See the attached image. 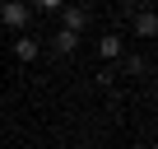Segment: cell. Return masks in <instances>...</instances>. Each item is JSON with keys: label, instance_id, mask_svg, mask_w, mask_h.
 <instances>
[{"label": "cell", "instance_id": "cell-2", "mask_svg": "<svg viewBox=\"0 0 158 149\" xmlns=\"http://www.w3.org/2000/svg\"><path fill=\"white\" fill-rule=\"evenodd\" d=\"M37 56H42V37H33V33H19V37H14V61H19V65H33Z\"/></svg>", "mask_w": 158, "mask_h": 149}, {"label": "cell", "instance_id": "cell-5", "mask_svg": "<svg viewBox=\"0 0 158 149\" xmlns=\"http://www.w3.org/2000/svg\"><path fill=\"white\" fill-rule=\"evenodd\" d=\"M130 28H135V37H158V14L153 10H139L130 19Z\"/></svg>", "mask_w": 158, "mask_h": 149}, {"label": "cell", "instance_id": "cell-8", "mask_svg": "<svg viewBox=\"0 0 158 149\" xmlns=\"http://www.w3.org/2000/svg\"><path fill=\"white\" fill-rule=\"evenodd\" d=\"M126 74H149V61H144V56H130V61H126Z\"/></svg>", "mask_w": 158, "mask_h": 149}, {"label": "cell", "instance_id": "cell-1", "mask_svg": "<svg viewBox=\"0 0 158 149\" xmlns=\"http://www.w3.org/2000/svg\"><path fill=\"white\" fill-rule=\"evenodd\" d=\"M0 23H5L10 33H28L33 5H28V0H0Z\"/></svg>", "mask_w": 158, "mask_h": 149}, {"label": "cell", "instance_id": "cell-3", "mask_svg": "<svg viewBox=\"0 0 158 149\" xmlns=\"http://www.w3.org/2000/svg\"><path fill=\"white\" fill-rule=\"evenodd\" d=\"M60 28L79 37V33H84V28H89V10H84V5H74V0H70V5L60 10Z\"/></svg>", "mask_w": 158, "mask_h": 149}, {"label": "cell", "instance_id": "cell-6", "mask_svg": "<svg viewBox=\"0 0 158 149\" xmlns=\"http://www.w3.org/2000/svg\"><path fill=\"white\" fill-rule=\"evenodd\" d=\"M51 51H56V56H74V51H79V37L60 28V33H51Z\"/></svg>", "mask_w": 158, "mask_h": 149}, {"label": "cell", "instance_id": "cell-7", "mask_svg": "<svg viewBox=\"0 0 158 149\" xmlns=\"http://www.w3.org/2000/svg\"><path fill=\"white\" fill-rule=\"evenodd\" d=\"M65 5H70V0H37V5H33V10H42V14H60Z\"/></svg>", "mask_w": 158, "mask_h": 149}, {"label": "cell", "instance_id": "cell-4", "mask_svg": "<svg viewBox=\"0 0 158 149\" xmlns=\"http://www.w3.org/2000/svg\"><path fill=\"white\" fill-rule=\"evenodd\" d=\"M98 56L112 65V61H121V56H126V42H121L116 33H102V37H98Z\"/></svg>", "mask_w": 158, "mask_h": 149}]
</instances>
